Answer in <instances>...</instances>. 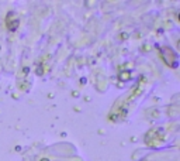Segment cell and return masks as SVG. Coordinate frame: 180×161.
Returning <instances> with one entry per match:
<instances>
[{
  "label": "cell",
  "mask_w": 180,
  "mask_h": 161,
  "mask_svg": "<svg viewBox=\"0 0 180 161\" xmlns=\"http://www.w3.org/2000/svg\"><path fill=\"white\" fill-rule=\"evenodd\" d=\"M41 161H49V160H46V158H45V160H41Z\"/></svg>",
  "instance_id": "cell-3"
},
{
  "label": "cell",
  "mask_w": 180,
  "mask_h": 161,
  "mask_svg": "<svg viewBox=\"0 0 180 161\" xmlns=\"http://www.w3.org/2000/svg\"><path fill=\"white\" fill-rule=\"evenodd\" d=\"M20 24V20L16 17V14L13 12H10V13H7L6 16V26L7 28L10 30V31H16L17 30V27Z\"/></svg>",
  "instance_id": "cell-2"
},
{
  "label": "cell",
  "mask_w": 180,
  "mask_h": 161,
  "mask_svg": "<svg viewBox=\"0 0 180 161\" xmlns=\"http://www.w3.org/2000/svg\"><path fill=\"white\" fill-rule=\"evenodd\" d=\"M159 54H161L162 59L165 61V64L166 65L172 66V68H177V64H179L177 52H174L170 47H167V45L159 47Z\"/></svg>",
  "instance_id": "cell-1"
}]
</instances>
